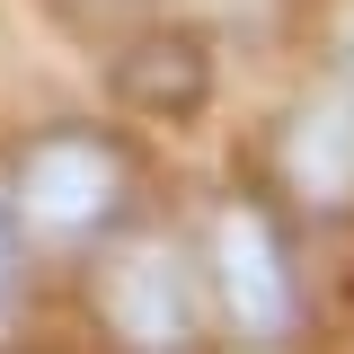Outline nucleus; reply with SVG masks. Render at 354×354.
<instances>
[{"label": "nucleus", "instance_id": "4", "mask_svg": "<svg viewBox=\"0 0 354 354\" xmlns=\"http://www.w3.org/2000/svg\"><path fill=\"white\" fill-rule=\"evenodd\" d=\"M283 177L301 204H354V97H319L283 133Z\"/></svg>", "mask_w": 354, "mask_h": 354}, {"label": "nucleus", "instance_id": "6", "mask_svg": "<svg viewBox=\"0 0 354 354\" xmlns=\"http://www.w3.org/2000/svg\"><path fill=\"white\" fill-rule=\"evenodd\" d=\"M0 301H9V213H0Z\"/></svg>", "mask_w": 354, "mask_h": 354}, {"label": "nucleus", "instance_id": "1", "mask_svg": "<svg viewBox=\"0 0 354 354\" xmlns=\"http://www.w3.org/2000/svg\"><path fill=\"white\" fill-rule=\"evenodd\" d=\"M213 283H221V310H230V328L239 337H292V266L274 248V230L266 213H221L213 221Z\"/></svg>", "mask_w": 354, "mask_h": 354}, {"label": "nucleus", "instance_id": "5", "mask_svg": "<svg viewBox=\"0 0 354 354\" xmlns=\"http://www.w3.org/2000/svg\"><path fill=\"white\" fill-rule=\"evenodd\" d=\"M337 53H346L337 71H346V97H354V18H346V44H337Z\"/></svg>", "mask_w": 354, "mask_h": 354}, {"label": "nucleus", "instance_id": "3", "mask_svg": "<svg viewBox=\"0 0 354 354\" xmlns=\"http://www.w3.org/2000/svg\"><path fill=\"white\" fill-rule=\"evenodd\" d=\"M106 319L115 337L142 354H177L186 328H195V301H186V274H177L169 248H133L115 274H106Z\"/></svg>", "mask_w": 354, "mask_h": 354}, {"label": "nucleus", "instance_id": "2", "mask_svg": "<svg viewBox=\"0 0 354 354\" xmlns=\"http://www.w3.org/2000/svg\"><path fill=\"white\" fill-rule=\"evenodd\" d=\"M115 151H97L88 133H44L36 151H27V169H18V195H27V221L36 230H62V239H80L97 221L115 213Z\"/></svg>", "mask_w": 354, "mask_h": 354}]
</instances>
